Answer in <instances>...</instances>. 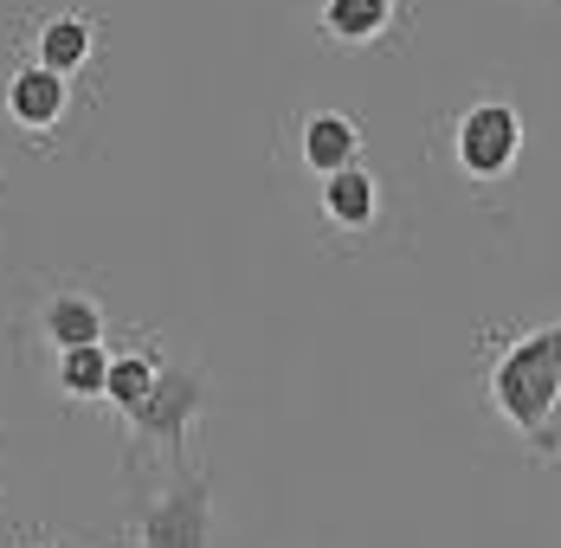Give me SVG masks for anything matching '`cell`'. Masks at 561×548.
I'll return each instance as SVG.
<instances>
[{"label":"cell","instance_id":"cell-1","mask_svg":"<svg viewBox=\"0 0 561 548\" xmlns=\"http://www.w3.org/2000/svg\"><path fill=\"white\" fill-rule=\"evenodd\" d=\"M484 393H491V413L504 420L510 433H536L561 407V323L523 329L491 362Z\"/></svg>","mask_w":561,"mask_h":548},{"label":"cell","instance_id":"cell-2","mask_svg":"<svg viewBox=\"0 0 561 548\" xmlns=\"http://www.w3.org/2000/svg\"><path fill=\"white\" fill-rule=\"evenodd\" d=\"M523 162V110L510 98H471L451 116V168L471 187H504Z\"/></svg>","mask_w":561,"mask_h":548},{"label":"cell","instance_id":"cell-3","mask_svg":"<svg viewBox=\"0 0 561 548\" xmlns=\"http://www.w3.org/2000/svg\"><path fill=\"white\" fill-rule=\"evenodd\" d=\"M207 375L201 368H162V381L149 387V400L142 407H129L123 413V426H129V445L136 452H149V445H162V458H169L174 471L187 465V438H194V420L207 413Z\"/></svg>","mask_w":561,"mask_h":548},{"label":"cell","instance_id":"cell-4","mask_svg":"<svg viewBox=\"0 0 561 548\" xmlns=\"http://www.w3.org/2000/svg\"><path fill=\"white\" fill-rule=\"evenodd\" d=\"M129 548H214V484H207V471L181 465L169 478V491H156L136 510Z\"/></svg>","mask_w":561,"mask_h":548},{"label":"cell","instance_id":"cell-5","mask_svg":"<svg viewBox=\"0 0 561 548\" xmlns=\"http://www.w3.org/2000/svg\"><path fill=\"white\" fill-rule=\"evenodd\" d=\"M310 26L330 53H393L400 33L413 26L407 0H317Z\"/></svg>","mask_w":561,"mask_h":548},{"label":"cell","instance_id":"cell-6","mask_svg":"<svg viewBox=\"0 0 561 548\" xmlns=\"http://www.w3.org/2000/svg\"><path fill=\"white\" fill-rule=\"evenodd\" d=\"M0 116H7L20 136L46 142V136L65 129V116H71V78L53 71V65H39V58H20V65L7 71V84H0Z\"/></svg>","mask_w":561,"mask_h":548},{"label":"cell","instance_id":"cell-7","mask_svg":"<svg viewBox=\"0 0 561 548\" xmlns=\"http://www.w3.org/2000/svg\"><path fill=\"white\" fill-rule=\"evenodd\" d=\"M381 201H388V187H381V174L368 162L336 168V174H323V187H317V214H323V226H330L336 239H368V232L381 226Z\"/></svg>","mask_w":561,"mask_h":548},{"label":"cell","instance_id":"cell-8","mask_svg":"<svg viewBox=\"0 0 561 548\" xmlns=\"http://www.w3.org/2000/svg\"><path fill=\"white\" fill-rule=\"evenodd\" d=\"M297 162L310 168L317 181L348 168V162H362V123L348 110H310L297 123Z\"/></svg>","mask_w":561,"mask_h":548},{"label":"cell","instance_id":"cell-9","mask_svg":"<svg viewBox=\"0 0 561 548\" xmlns=\"http://www.w3.org/2000/svg\"><path fill=\"white\" fill-rule=\"evenodd\" d=\"M39 335H46V349H84V342L111 335V317L91 290H53L39 304Z\"/></svg>","mask_w":561,"mask_h":548},{"label":"cell","instance_id":"cell-10","mask_svg":"<svg viewBox=\"0 0 561 548\" xmlns=\"http://www.w3.org/2000/svg\"><path fill=\"white\" fill-rule=\"evenodd\" d=\"M33 58L65 71V78L91 71V58H98V20H84V13H46L39 33H33Z\"/></svg>","mask_w":561,"mask_h":548},{"label":"cell","instance_id":"cell-11","mask_svg":"<svg viewBox=\"0 0 561 548\" xmlns=\"http://www.w3.org/2000/svg\"><path fill=\"white\" fill-rule=\"evenodd\" d=\"M162 349H149V342H136V349H111V375H104V407L111 413H129V407H142L149 400V387L162 381Z\"/></svg>","mask_w":561,"mask_h":548},{"label":"cell","instance_id":"cell-12","mask_svg":"<svg viewBox=\"0 0 561 548\" xmlns=\"http://www.w3.org/2000/svg\"><path fill=\"white\" fill-rule=\"evenodd\" d=\"M104 375H111V349H104V342L58 349L53 355V387L65 400H104Z\"/></svg>","mask_w":561,"mask_h":548},{"label":"cell","instance_id":"cell-13","mask_svg":"<svg viewBox=\"0 0 561 548\" xmlns=\"http://www.w3.org/2000/svg\"><path fill=\"white\" fill-rule=\"evenodd\" d=\"M523 438H529V452H536V458H561V407L536 426V433H523Z\"/></svg>","mask_w":561,"mask_h":548},{"label":"cell","instance_id":"cell-14","mask_svg":"<svg viewBox=\"0 0 561 548\" xmlns=\"http://www.w3.org/2000/svg\"><path fill=\"white\" fill-rule=\"evenodd\" d=\"M20 548H53V543H33V536H26V543H20Z\"/></svg>","mask_w":561,"mask_h":548}]
</instances>
